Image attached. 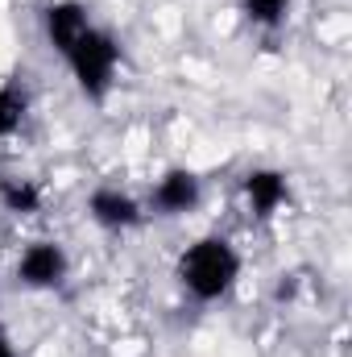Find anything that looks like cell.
<instances>
[{"mask_svg": "<svg viewBox=\"0 0 352 357\" xmlns=\"http://www.w3.org/2000/svg\"><path fill=\"white\" fill-rule=\"evenodd\" d=\"M0 357H17V354H13V345H8V337H4V333H0Z\"/></svg>", "mask_w": 352, "mask_h": 357, "instance_id": "obj_11", "label": "cell"}, {"mask_svg": "<svg viewBox=\"0 0 352 357\" xmlns=\"http://www.w3.org/2000/svg\"><path fill=\"white\" fill-rule=\"evenodd\" d=\"M116 63H120L116 38L108 29H95V25H91L88 33L71 46V54H67V67H71L75 84H79V91L88 100H104L108 96L112 79H116Z\"/></svg>", "mask_w": 352, "mask_h": 357, "instance_id": "obj_2", "label": "cell"}, {"mask_svg": "<svg viewBox=\"0 0 352 357\" xmlns=\"http://www.w3.org/2000/svg\"><path fill=\"white\" fill-rule=\"evenodd\" d=\"M29 112V96L21 88H0V137H13Z\"/></svg>", "mask_w": 352, "mask_h": 357, "instance_id": "obj_9", "label": "cell"}, {"mask_svg": "<svg viewBox=\"0 0 352 357\" xmlns=\"http://www.w3.org/2000/svg\"><path fill=\"white\" fill-rule=\"evenodd\" d=\"M199 195H203L199 175L175 167V171H166V175L158 178V187H154V208H158L162 216H182V212H191V208L199 204Z\"/></svg>", "mask_w": 352, "mask_h": 357, "instance_id": "obj_5", "label": "cell"}, {"mask_svg": "<svg viewBox=\"0 0 352 357\" xmlns=\"http://www.w3.org/2000/svg\"><path fill=\"white\" fill-rule=\"evenodd\" d=\"M241 13L262 29H278L290 17V0H241Z\"/></svg>", "mask_w": 352, "mask_h": 357, "instance_id": "obj_10", "label": "cell"}, {"mask_svg": "<svg viewBox=\"0 0 352 357\" xmlns=\"http://www.w3.org/2000/svg\"><path fill=\"white\" fill-rule=\"evenodd\" d=\"M42 29H46V42L67 59L71 46L91 29V17L79 0H54V4H46V13H42Z\"/></svg>", "mask_w": 352, "mask_h": 357, "instance_id": "obj_4", "label": "cell"}, {"mask_svg": "<svg viewBox=\"0 0 352 357\" xmlns=\"http://www.w3.org/2000/svg\"><path fill=\"white\" fill-rule=\"evenodd\" d=\"M88 212L99 229H133V225L141 220L137 199L125 195L120 187H95L91 199H88Z\"/></svg>", "mask_w": 352, "mask_h": 357, "instance_id": "obj_6", "label": "cell"}, {"mask_svg": "<svg viewBox=\"0 0 352 357\" xmlns=\"http://www.w3.org/2000/svg\"><path fill=\"white\" fill-rule=\"evenodd\" d=\"M17 278L25 287H33V291L58 287L67 278V254H63V245L58 241H33L21 254V262H17Z\"/></svg>", "mask_w": 352, "mask_h": 357, "instance_id": "obj_3", "label": "cell"}, {"mask_svg": "<svg viewBox=\"0 0 352 357\" xmlns=\"http://www.w3.org/2000/svg\"><path fill=\"white\" fill-rule=\"evenodd\" d=\"M0 204L17 216H33V212H42V187L33 178L4 175L0 178Z\"/></svg>", "mask_w": 352, "mask_h": 357, "instance_id": "obj_8", "label": "cell"}, {"mask_svg": "<svg viewBox=\"0 0 352 357\" xmlns=\"http://www.w3.org/2000/svg\"><path fill=\"white\" fill-rule=\"evenodd\" d=\"M237 274H241V258H237V250H232L224 237H199V241L186 245V254L178 258V278H182V287H186L195 299H203V303L228 295L232 282H237Z\"/></svg>", "mask_w": 352, "mask_h": 357, "instance_id": "obj_1", "label": "cell"}, {"mask_svg": "<svg viewBox=\"0 0 352 357\" xmlns=\"http://www.w3.org/2000/svg\"><path fill=\"white\" fill-rule=\"evenodd\" d=\"M245 195H249V208L257 212V216H273L282 204H286V175L282 171H249L245 175Z\"/></svg>", "mask_w": 352, "mask_h": 357, "instance_id": "obj_7", "label": "cell"}]
</instances>
